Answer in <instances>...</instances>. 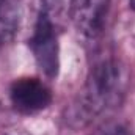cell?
Listing matches in <instances>:
<instances>
[{
	"mask_svg": "<svg viewBox=\"0 0 135 135\" xmlns=\"http://www.w3.org/2000/svg\"><path fill=\"white\" fill-rule=\"evenodd\" d=\"M129 72L113 55H102L93 61L83 88L68 108L66 121L75 129L88 126L102 113L116 108L124 101Z\"/></svg>",
	"mask_w": 135,
	"mask_h": 135,
	"instance_id": "cell-1",
	"label": "cell"
},
{
	"mask_svg": "<svg viewBox=\"0 0 135 135\" xmlns=\"http://www.w3.org/2000/svg\"><path fill=\"white\" fill-rule=\"evenodd\" d=\"M57 6L41 2L32 35L28 38V49L42 74L55 79L60 71V42L57 30Z\"/></svg>",
	"mask_w": 135,
	"mask_h": 135,
	"instance_id": "cell-2",
	"label": "cell"
},
{
	"mask_svg": "<svg viewBox=\"0 0 135 135\" xmlns=\"http://www.w3.org/2000/svg\"><path fill=\"white\" fill-rule=\"evenodd\" d=\"M8 101L11 108L19 115H36L49 108L54 101L52 90L39 77H17L9 83Z\"/></svg>",
	"mask_w": 135,
	"mask_h": 135,
	"instance_id": "cell-3",
	"label": "cell"
},
{
	"mask_svg": "<svg viewBox=\"0 0 135 135\" xmlns=\"http://www.w3.org/2000/svg\"><path fill=\"white\" fill-rule=\"evenodd\" d=\"M68 8L74 27L83 38L96 39L102 35L110 0H69Z\"/></svg>",
	"mask_w": 135,
	"mask_h": 135,
	"instance_id": "cell-4",
	"label": "cell"
},
{
	"mask_svg": "<svg viewBox=\"0 0 135 135\" xmlns=\"http://www.w3.org/2000/svg\"><path fill=\"white\" fill-rule=\"evenodd\" d=\"M22 17V0H0V47L14 39L21 28Z\"/></svg>",
	"mask_w": 135,
	"mask_h": 135,
	"instance_id": "cell-5",
	"label": "cell"
},
{
	"mask_svg": "<svg viewBox=\"0 0 135 135\" xmlns=\"http://www.w3.org/2000/svg\"><path fill=\"white\" fill-rule=\"evenodd\" d=\"M94 135H132V134L121 123H108V124H104L101 129H98L94 132Z\"/></svg>",
	"mask_w": 135,
	"mask_h": 135,
	"instance_id": "cell-6",
	"label": "cell"
},
{
	"mask_svg": "<svg viewBox=\"0 0 135 135\" xmlns=\"http://www.w3.org/2000/svg\"><path fill=\"white\" fill-rule=\"evenodd\" d=\"M2 135H30V134H27V132L22 131V129H9V131L3 132Z\"/></svg>",
	"mask_w": 135,
	"mask_h": 135,
	"instance_id": "cell-7",
	"label": "cell"
},
{
	"mask_svg": "<svg viewBox=\"0 0 135 135\" xmlns=\"http://www.w3.org/2000/svg\"><path fill=\"white\" fill-rule=\"evenodd\" d=\"M129 5H131V8L135 11V0H129Z\"/></svg>",
	"mask_w": 135,
	"mask_h": 135,
	"instance_id": "cell-8",
	"label": "cell"
}]
</instances>
